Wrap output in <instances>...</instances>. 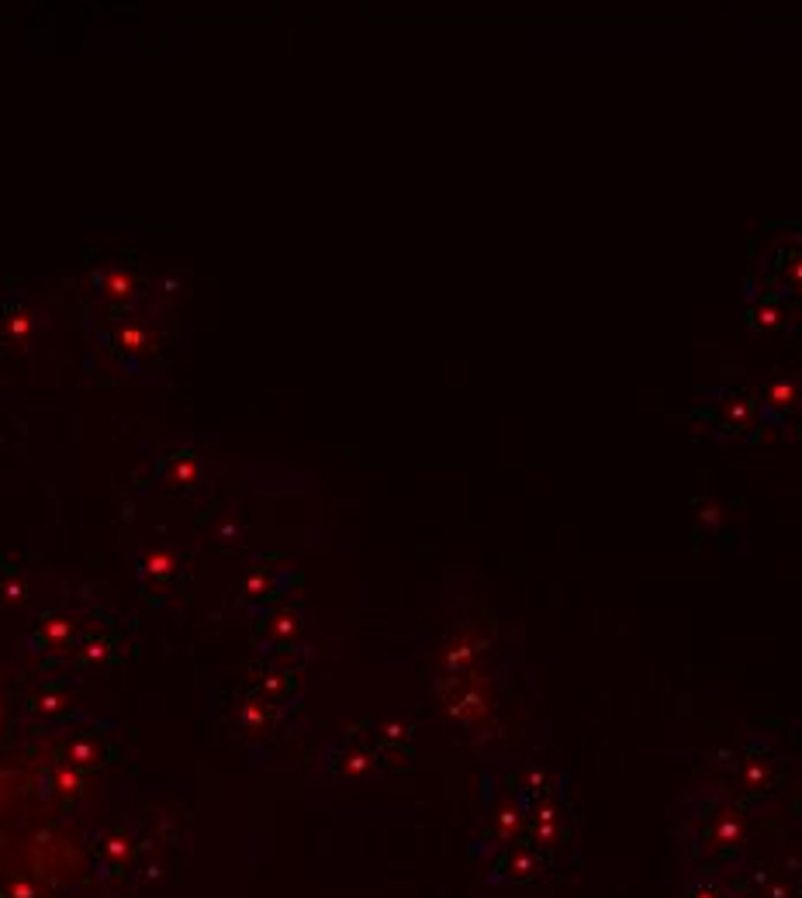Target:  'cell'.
<instances>
[{
	"mask_svg": "<svg viewBox=\"0 0 802 898\" xmlns=\"http://www.w3.org/2000/svg\"><path fill=\"white\" fill-rule=\"evenodd\" d=\"M0 723H4V702H0Z\"/></svg>",
	"mask_w": 802,
	"mask_h": 898,
	"instance_id": "obj_10",
	"label": "cell"
},
{
	"mask_svg": "<svg viewBox=\"0 0 802 898\" xmlns=\"http://www.w3.org/2000/svg\"><path fill=\"white\" fill-rule=\"evenodd\" d=\"M100 288H105V298L111 301H129L135 294V277L129 270L111 267L108 274H100Z\"/></svg>",
	"mask_w": 802,
	"mask_h": 898,
	"instance_id": "obj_6",
	"label": "cell"
},
{
	"mask_svg": "<svg viewBox=\"0 0 802 898\" xmlns=\"http://www.w3.org/2000/svg\"><path fill=\"white\" fill-rule=\"evenodd\" d=\"M111 646H114L111 640H100V636H97V640H87L84 646H80V664H84V667L105 664V660L111 657Z\"/></svg>",
	"mask_w": 802,
	"mask_h": 898,
	"instance_id": "obj_8",
	"label": "cell"
},
{
	"mask_svg": "<svg viewBox=\"0 0 802 898\" xmlns=\"http://www.w3.org/2000/svg\"><path fill=\"white\" fill-rule=\"evenodd\" d=\"M66 705H70V691H66V688H59V684L46 688L42 695L35 699V708L42 712V716H49V719L63 716V712H66Z\"/></svg>",
	"mask_w": 802,
	"mask_h": 898,
	"instance_id": "obj_7",
	"label": "cell"
},
{
	"mask_svg": "<svg viewBox=\"0 0 802 898\" xmlns=\"http://www.w3.org/2000/svg\"><path fill=\"white\" fill-rule=\"evenodd\" d=\"M8 898H38V891H35V885L28 882V877H14Z\"/></svg>",
	"mask_w": 802,
	"mask_h": 898,
	"instance_id": "obj_9",
	"label": "cell"
},
{
	"mask_svg": "<svg viewBox=\"0 0 802 898\" xmlns=\"http://www.w3.org/2000/svg\"><path fill=\"white\" fill-rule=\"evenodd\" d=\"M108 747H105V740L97 737V732H76V737H70L66 740V747H63V761L66 764H73L76 770H97L100 764H108Z\"/></svg>",
	"mask_w": 802,
	"mask_h": 898,
	"instance_id": "obj_1",
	"label": "cell"
},
{
	"mask_svg": "<svg viewBox=\"0 0 802 898\" xmlns=\"http://www.w3.org/2000/svg\"><path fill=\"white\" fill-rule=\"evenodd\" d=\"M73 640H76V626L66 616H49V619L38 622L35 632H32V646L42 650V653H63V650L73 646Z\"/></svg>",
	"mask_w": 802,
	"mask_h": 898,
	"instance_id": "obj_2",
	"label": "cell"
},
{
	"mask_svg": "<svg viewBox=\"0 0 802 898\" xmlns=\"http://www.w3.org/2000/svg\"><path fill=\"white\" fill-rule=\"evenodd\" d=\"M132 857H135V840H132V833L114 829V833H105V836H100V844H97V861H100V867L122 871V867L132 861Z\"/></svg>",
	"mask_w": 802,
	"mask_h": 898,
	"instance_id": "obj_3",
	"label": "cell"
},
{
	"mask_svg": "<svg viewBox=\"0 0 802 898\" xmlns=\"http://www.w3.org/2000/svg\"><path fill=\"white\" fill-rule=\"evenodd\" d=\"M177 574V554L173 549H149L143 557V581H156V584H167L170 578Z\"/></svg>",
	"mask_w": 802,
	"mask_h": 898,
	"instance_id": "obj_5",
	"label": "cell"
},
{
	"mask_svg": "<svg viewBox=\"0 0 802 898\" xmlns=\"http://www.w3.org/2000/svg\"><path fill=\"white\" fill-rule=\"evenodd\" d=\"M84 778L87 774L84 770H76L73 764H59L52 774H49V788H46V794H56L59 802L63 805H73L80 794H84Z\"/></svg>",
	"mask_w": 802,
	"mask_h": 898,
	"instance_id": "obj_4",
	"label": "cell"
}]
</instances>
